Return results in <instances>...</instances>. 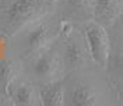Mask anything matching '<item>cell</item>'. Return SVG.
<instances>
[{
  "instance_id": "6da1fadb",
  "label": "cell",
  "mask_w": 123,
  "mask_h": 106,
  "mask_svg": "<svg viewBox=\"0 0 123 106\" xmlns=\"http://www.w3.org/2000/svg\"><path fill=\"white\" fill-rule=\"evenodd\" d=\"M49 0H0V34L14 36L31 23L45 17Z\"/></svg>"
},
{
  "instance_id": "3957f363",
  "label": "cell",
  "mask_w": 123,
  "mask_h": 106,
  "mask_svg": "<svg viewBox=\"0 0 123 106\" xmlns=\"http://www.w3.org/2000/svg\"><path fill=\"white\" fill-rule=\"evenodd\" d=\"M84 39L91 60L99 67H106L109 63L111 45L105 27L95 21H87L84 24Z\"/></svg>"
},
{
  "instance_id": "7a4b0ae2",
  "label": "cell",
  "mask_w": 123,
  "mask_h": 106,
  "mask_svg": "<svg viewBox=\"0 0 123 106\" xmlns=\"http://www.w3.org/2000/svg\"><path fill=\"white\" fill-rule=\"evenodd\" d=\"M62 32V25L52 17H42L20 31L18 52L21 57H32L52 43ZM17 35V34H15Z\"/></svg>"
},
{
  "instance_id": "8992f818",
  "label": "cell",
  "mask_w": 123,
  "mask_h": 106,
  "mask_svg": "<svg viewBox=\"0 0 123 106\" xmlns=\"http://www.w3.org/2000/svg\"><path fill=\"white\" fill-rule=\"evenodd\" d=\"M64 106H102L97 89L85 81L76 80L64 87Z\"/></svg>"
},
{
  "instance_id": "52a82bcc",
  "label": "cell",
  "mask_w": 123,
  "mask_h": 106,
  "mask_svg": "<svg viewBox=\"0 0 123 106\" xmlns=\"http://www.w3.org/2000/svg\"><path fill=\"white\" fill-rule=\"evenodd\" d=\"M6 95L13 99L17 106H42L39 99V91L31 82L15 77L8 84Z\"/></svg>"
},
{
  "instance_id": "277c9868",
  "label": "cell",
  "mask_w": 123,
  "mask_h": 106,
  "mask_svg": "<svg viewBox=\"0 0 123 106\" xmlns=\"http://www.w3.org/2000/svg\"><path fill=\"white\" fill-rule=\"evenodd\" d=\"M62 66H63L62 57L48 46L38 52L35 56H32L31 70L35 78L46 84L56 81V76L60 73Z\"/></svg>"
},
{
  "instance_id": "9c48e42d",
  "label": "cell",
  "mask_w": 123,
  "mask_h": 106,
  "mask_svg": "<svg viewBox=\"0 0 123 106\" xmlns=\"http://www.w3.org/2000/svg\"><path fill=\"white\" fill-rule=\"evenodd\" d=\"M66 8V21H91L94 0H63Z\"/></svg>"
},
{
  "instance_id": "8fae6325",
  "label": "cell",
  "mask_w": 123,
  "mask_h": 106,
  "mask_svg": "<svg viewBox=\"0 0 123 106\" xmlns=\"http://www.w3.org/2000/svg\"><path fill=\"white\" fill-rule=\"evenodd\" d=\"M17 77V67L6 53L0 54V94H6L8 84Z\"/></svg>"
},
{
  "instance_id": "ba28073f",
  "label": "cell",
  "mask_w": 123,
  "mask_h": 106,
  "mask_svg": "<svg viewBox=\"0 0 123 106\" xmlns=\"http://www.w3.org/2000/svg\"><path fill=\"white\" fill-rule=\"evenodd\" d=\"M123 11V0H94L92 18L102 27L112 25Z\"/></svg>"
},
{
  "instance_id": "5b68a950",
  "label": "cell",
  "mask_w": 123,
  "mask_h": 106,
  "mask_svg": "<svg viewBox=\"0 0 123 106\" xmlns=\"http://www.w3.org/2000/svg\"><path fill=\"white\" fill-rule=\"evenodd\" d=\"M90 52L84 38L74 35L71 31L66 32V41L62 50V63L67 70H76L87 64ZM91 59V57H90Z\"/></svg>"
},
{
  "instance_id": "30bf717a",
  "label": "cell",
  "mask_w": 123,
  "mask_h": 106,
  "mask_svg": "<svg viewBox=\"0 0 123 106\" xmlns=\"http://www.w3.org/2000/svg\"><path fill=\"white\" fill-rule=\"evenodd\" d=\"M38 91L42 106H64V87L60 80L42 84Z\"/></svg>"
},
{
  "instance_id": "7c38bea8",
  "label": "cell",
  "mask_w": 123,
  "mask_h": 106,
  "mask_svg": "<svg viewBox=\"0 0 123 106\" xmlns=\"http://www.w3.org/2000/svg\"><path fill=\"white\" fill-rule=\"evenodd\" d=\"M0 106H17L13 102V99L7 96L6 94H0Z\"/></svg>"
}]
</instances>
